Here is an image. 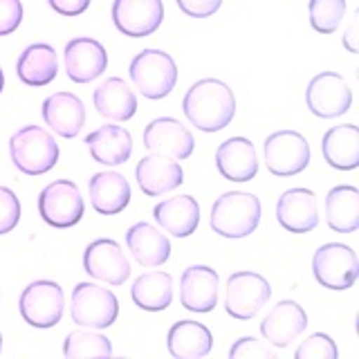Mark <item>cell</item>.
Here are the masks:
<instances>
[{"label":"cell","mask_w":359,"mask_h":359,"mask_svg":"<svg viewBox=\"0 0 359 359\" xmlns=\"http://www.w3.org/2000/svg\"><path fill=\"white\" fill-rule=\"evenodd\" d=\"M182 110L198 130L218 133L227 128L236 115L233 90L220 79H200L187 90Z\"/></svg>","instance_id":"cell-1"},{"label":"cell","mask_w":359,"mask_h":359,"mask_svg":"<svg viewBox=\"0 0 359 359\" xmlns=\"http://www.w3.org/2000/svg\"><path fill=\"white\" fill-rule=\"evenodd\" d=\"M261 200L247 191H227L211 207L209 224L222 238H245L258 229Z\"/></svg>","instance_id":"cell-2"},{"label":"cell","mask_w":359,"mask_h":359,"mask_svg":"<svg viewBox=\"0 0 359 359\" xmlns=\"http://www.w3.org/2000/svg\"><path fill=\"white\" fill-rule=\"evenodd\" d=\"M11 162L25 175H43L59 162V144L41 126H22L9 140Z\"/></svg>","instance_id":"cell-3"},{"label":"cell","mask_w":359,"mask_h":359,"mask_svg":"<svg viewBox=\"0 0 359 359\" xmlns=\"http://www.w3.org/2000/svg\"><path fill=\"white\" fill-rule=\"evenodd\" d=\"M133 86L146 99H164L177 83V65L164 50H142L128 67Z\"/></svg>","instance_id":"cell-4"},{"label":"cell","mask_w":359,"mask_h":359,"mask_svg":"<svg viewBox=\"0 0 359 359\" xmlns=\"http://www.w3.org/2000/svg\"><path fill=\"white\" fill-rule=\"evenodd\" d=\"M119 301L108 287L97 283H79L72 290L70 317L76 325L90 330H106L117 321Z\"/></svg>","instance_id":"cell-5"},{"label":"cell","mask_w":359,"mask_h":359,"mask_svg":"<svg viewBox=\"0 0 359 359\" xmlns=\"http://www.w3.org/2000/svg\"><path fill=\"white\" fill-rule=\"evenodd\" d=\"M83 196L72 180H54L39 196V213L50 227L70 229L83 218Z\"/></svg>","instance_id":"cell-6"},{"label":"cell","mask_w":359,"mask_h":359,"mask_svg":"<svg viewBox=\"0 0 359 359\" xmlns=\"http://www.w3.org/2000/svg\"><path fill=\"white\" fill-rule=\"evenodd\" d=\"M312 274L317 283L328 290H348L359 276V261L353 247L325 243L312 256Z\"/></svg>","instance_id":"cell-7"},{"label":"cell","mask_w":359,"mask_h":359,"mask_svg":"<svg viewBox=\"0 0 359 359\" xmlns=\"http://www.w3.org/2000/svg\"><path fill=\"white\" fill-rule=\"evenodd\" d=\"M272 297L269 280L256 272H233L224 290V310L238 321H250Z\"/></svg>","instance_id":"cell-8"},{"label":"cell","mask_w":359,"mask_h":359,"mask_svg":"<svg viewBox=\"0 0 359 359\" xmlns=\"http://www.w3.org/2000/svg\"><path fill=\"white\" fill-rule=\"evenodd\" d=\"M20 317L32 328H54L61 321L65 310V297L59 283L54 280H34L22 290L18 301Z\"/></svg>","instance_id":"cell-9"},{"label":"cell","mask_w":359,"mask_h":359,"mask_svg":"<svg viewBox=\"0 0 359 359\" xmlns=\"http://www.w3.org/2000/svg\"><path fill=\"white\" fill-rule=\"evenodd\" d=\"M265 166L272 175L292 177L310 164V144L297 130H276L263 144Z\"/></svg>","instance_id":"cell-10"},{"label":"cell","mask_w":359,"mask_h":359,"mask_svg":"<svg viewBox=\"0 0 359 359\" xmlns=\"http://www.w3.org/2000/svg\"><path fill=\"white\" fill-rule=\"evenodd\" d=\"M353 90L337 72H319L306 88V106L314 117L334 119L351 110Z\"/></svg>","instance_id":"cell-11"},{"label":"cell","mask_w":359,"mask_h":359,"mask_svg":"<svg viewBox=\"0 0 359 359\" xmlns=\"http://www.w3.org/2000/svg\"><path fill=\"white\" fill-rule=\"evenodd\" d=\"M194 133L173 117H157L144 128V149L182 162L194 153Z\"/></svg>","instance_id":"cell-12"},{"label":"cell","mask_w":359,"mask_h":359,"mask_svg":"<svg viewBox=\"0 0 359 359\" xmlns=\"http://www.w3.org/2000/svg\"><path fill=\"white\" fill-rule=\"evenodd\" d=\"M83 269L108 285H123L130 276V263L121 245L112 238H99L90 243L83 252Z\"/></svg>","instance_id":"cell-13"},{"label":"cell","mask_w":359,"mask_h":359,"mask_svg":"<svg viewBox=\"0 0 359 359\" xmlns=\"http://www.w3.org/2000/svg\"><path fill=\"white\" fill-rule=\"evenodd\" d=\"M164 20L162 0H115L112 3V22L130 39L151 36Z\"/></svg>","instance_id":"cell-14"},{"label":"cell","mask_w":359,"mask_h":359,"mask_svg":"<svg viewBox=\"0 0 359 359\" xmlns=\"http://www.w3.org/2000/svg\"><path fill=\"white\" fill-rule=\"evenodd\" d=\"M67 79L74 83H90L99 79L108 67V52L95 39L79 36L65 45L63 52Z\"/></svg>","instance_id":"cell-15"},{"label":"cell","mask_w":359,"mask_h":359,"mask_svg":"<svg viewBox=\"0 0 359 359\" xmlns=\"http://www.w3.org/2000/svg\"><path fill=\"white\" fill-rule=\"evenodd\" d=\"M276 220L290 233H310L319 224V202L310 189H290L276 202Z\"/></svg>","instance_id":"cell-16"},{"label":"cell","mask_w":359,"mask_h":359,"mask_svg":"<svg viewBox=\"0 0 359 359\" xmlns=\"http://www.w3.org/2000/svg\"><path fill=\"white\" fill-rule=\"evenodd\" d=\"M180 303L189 312L207 314L218 306V272L209 265H191L180 276Z\"/></svg>","instance_id":"cell-17"},{"label":"cell","mask_w":359,"mask_h":359,"mask_svg":"<svg viewBox=\"0 0 359 359\" xmlns=\"http://www.w3.org/2000/svg\"><path fill=\"white\" fill-rule=\"evenodd\" d=\"M308 328V314L297 301H280L267 312L261 323V334L269 346L287 348Z\"/></svg>","instance_id":"cell-18"},{"label":"cell","mask_w":359,"mask_h":359,"mask_svg":"<svg viewBox=\"0 0 359 359\" xmlns=\"http://www.w3.org/2000/svg\"><path fill=\"white\" fill-rule=\"evenodd\" d=\"M135 177H137V184L144 196L157 198V196L171 194V191H175L182 184L184 171L177 160L153 153L140 160L137 168H135Z\"/></svg>","instance_id":"cell-19"},{"label":"cell","mask_w":359,"mask_h":359,"mask_svg":"<svg viewBox=\"0 0 359 359\" xmlns=\"http://www.w3.org/2000/svg\"><path fill=\"white\" fill-rule=\"evenodd\" d=\"M43 121L59 135V137L72 140L81 133L86 123V106L83 101L72 93H54L43 101L41 106Z\"/></svg>","instance_id":"cell-20"},{"label":"cell","mask_w":359,"mask_h":359,"mask_svg":"<svg viewBox=\"0 0 359 359\" xmlns=\"http://www.w3.org/2000/svg\"><path fill=\"white\" fill-rule=\"evenodd\" d=\"M216 168L229 182H250L258 173V157L247 137L224 140L216 151Z\"/></svg>","instance_id":"cell-21"},{"label":"cell","mask_w":359,"mask_h":359,"mask_svg":"<svg viewBox=\"0 0 359 359\" xmlns=\"http://www.w3.org/2000/svg\"><path fill=\"white\" fill-rule=\"evenodd\" d=\"M90 205L101 216H117L130 205V184L117 171H101L88 180Z\"/></svg>","instance_id":"cell-22"},{"label":"cell","mask_w":359,"mask_h":359,"mask_svg":"<svg viewBox=\"0 0 359 359\" xmlns=\"http://www.w3.org/2000/svg\"><path fill=\"white\" fill-rule=\"evenodd\" d=\"M153 218L162 231L175 236V238H187L200 224V205L194 196L166 198L155 205Z\"/></svg>","instance_id":"cell-23"},{"label":"cell","mask_w":359,"mask_h":359,"mask_svg":"<svg viewBox=\"0 0 359 359\" xmlns=\"http://www.w3.org/2000/svg\"><path fill=\"white\" fill-rule=\"evenodd\" d=\"M86 146L93 160L104 166H119L126 164L133 155V137L123 126L106 123L97 130H93L86 137Z\"/></svg>","instance_id":"cell-24"},{"label":"cell","mask_w":359,"mask_h":359,"mask_svg":"<svg viewBox=\"0 0 359 359\" xmlns=\"http://www.w3.org/2000/svg\"><path fill=\"white\" fill-rule=\"evenodd\" d=\"M126 245L142 267H160L171 256V243L162 233V229L153 227L149 222H135L126 231Z\"/></svg>","instance_id":"cell-25"},{"label":"cell","mask_w":359,"mask_h":359,"mask_svg":"<svg viewBox=\"0 0 359 359\" xmlns=\"http://www.w3.org/2000/svg\"><path fill=\"white\" fill-rule=\"evenodd\" d=\"M16 74L25 86L43 88L52 83L59 74V59L56 50L48 43H34L22 50L16 61Z\"/></svg>","instance_id":"cell-26"},{"label":"cell","mask_w":359,"mask_h":359,"mask_svg":"<svg viewBox=\"0 0 359 359\" xmlns=\"http://www.w3.org/2000/svg\"><path fill=\"white\" fill-rule=\"evenodd\" d=\"M321 155L337 171H353L359 166V128L355 123L332 126L321 140Z\"/></svg>","instance_id":"cell-27"},{"label":"cell","mask_w":359,"mask_h":359,"mask_svg":"<svg viewBox=\"0 0 359 359\" xmlns=\"http://www.w3.org/2000/svg\"><path fill=\"white\" fill-rule=\"evenodd\" d=\"M93 104L99 115L110 121H128L137 112V97H135L130 86L119 76L106 79L95 90Z\"/></svg>","instance_id":"cell-28"},{"label":"cell","mask_w":359,"mask_h":359,"mask_svg":"<svg viewBox=\"0 0 359 359\" xmlns=\"http://www.w3.org/2000/svg\"><path fill=\"white\" fill-rule=\"evenodd\" d=\"M166 348L177 359H200L211 353L213 334L205 323L177 321L166 334Z\"/></svg>","instance_id":"cell-29"},{"label":"cell","mask_w":359,"mask_h":359,"mask_svg":"<svg viewBox=\"0 0 359 359\" xmlns=\"http://www.w3.org/2000/svg\"><path fill=\"white\" fill-rule=\"evenodd\" d=\"M325 222L337 233H353L359 229V189L339 184L325 196Z\"/></svg>","instance_id":"cell-30"},{"label":"cell","mask_w":359,"mask_h":359,"mask_svg":"<svg viewBox=\"0 0 359 359\" xmlns=\"http://www.w3.org/2000/svg\"><path fill=\"white\" fill-rule=\"evenodd\" d=\"M133 303L146 312H162L173 301V276L168 272H146L130 287Z\"/></svg>","instance_id":"cell-31"},{"label":"cell","mask_w":359,"mask_h":359,"mask_svg":"<svg viewBox=\"0 0 359 359\" xmlns=\"http://www.w3.org/2000/svg\"><path fill=\"white\" fill-rule=\"evenodd\" d=\"M63 355L67 359L79 357H110L112 344L108 337L99 334L95 330H74L65 337L63 341Z\"/></svg>","instance_id":"cell-32"},{"label":"cell","mask_w":359,"mask_h":359,"mask_svg":"<svg viewBox=\"0 0 359 359\" xmlns=\"http://www.w3.org/2000/svg\"><path fill=\"white\" fill-rule=\"evenodd\" d=\"M346 9H348L346 0H310L308 3L310 25L319 34H332L339 29L346 16Z\"/></svg>","instance_id":"cell-33"},{"label":"cell","mask_w":359,"mask_h":359,"mask_svg":"<svg viewBox=\"0 0 359 359\" xmlns=\"http://www.w3.org/2000/svg\"><path fill=\"white\" fill-rule=\"evenodd\" d=\"M294 357L297 359H337L339 357V351H337L332 337L323 332H314L297 348Z\"/></svg>","instance_id":"cell-34"},{"label":"cell","mask_w":359,"mask_h":359,"mask_svg":"<svg viewBox=\"0 0 359 359\" xmlns=\"http://www.w3.org/2000/svg\"><path fill=\"white\" fill-rule=\"evenodd\" d=\"M20 222V202L7 187H0V236L14 231Z\"/></svg>","instance_id":"cell-35"},{"label":"cell","mask_w":359,"mask_h":359,"mask_svg":"<svg viewBox=\"0 0 359 359\" xmlns=\"http://www.w3.org/2000/svg\"><path fill=\"white\" fill-rule=\"evenodd\" d=\"M231 359H274V351L269 348V344L258 341L256 337H241L229 348Z\"/></svg>","instance_id":"cell-36"},{"label":"cell","mask_w":359,"mask_h":359,"mask_svg":"<svg viewBox=\"0 0 359 359\" xmlns=\"http://www.w3.org/2000/svg\"><path fill=\"white\" fill-rule=\"evenodd\" d=\"M22 22L20 0H0V36L14 34Z\"/></svg>","instance_id":"cell-37"},{"label":"cell","mask_w":359,"mask_h":359,"mask_svg":"<svg viewBox=\"0 0 359 359\" xmlns=\"http://www.w3.org/2000/svg\"><path fill=\"white\" fill-rule=\"evenodd\" d=\"M180 11L191 18H209L220 9L222 0H175Z\"/></svg>","instance_id":"cell-38"},{"label":"cell","mask_w":359,"mask_h":359,"mask_svg":"<svg viewBox=\"0 0 359 359\" xmlns=\"http://www.w3.org/2000/svg\"><path fill=\"white\" fill-rule=\"evenodd\" d=\"M50 7L56 11V14H61V16H79V14H83V11L90 7V3L93 0H48Z\"/></svg>","instance_id":"cell-39"},{"label":"cell","mask_w":359,"mask_h":359,"mask_svg":"<svg viewBox=\"0 0 359 359\" xmlns=\"http://www.w3.org/2000/svg\"><path fill=\"white\" fill-rule=\"evenodd\" d=\"M357 18H359V11H355L351 25H348V29L344 34V48L351 52V54L357 52Z\"/></svg>","instance_id":"cell-40"},{"label":"cell","mask_w":359,"mask_h":359,"mask_svg":"<svg viewBox=\"0 0 359 359\" xmlns=\"http://www.w3.org/2000/svg\"><path fill=\"white\" fill-rule=\"evenodd\" d=\"M3 88H5V72H3V67H0V93H3Z\"/></svg>","instance_id":"cell-41"},{"label":"cell","mask_w":359,"mask_h":359,"mask_svg":"<svg viewBox=\"0 0 359 359\" xmlns=\"http://www.w3.org/2000/svg\"><path fill=\"white\" fill-rule=\"evenodd\" d=\"M0 351H3V334H0Z\"/></svg>","instance_id":"cell-42"}]
</instances>
